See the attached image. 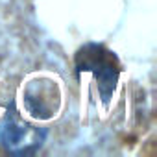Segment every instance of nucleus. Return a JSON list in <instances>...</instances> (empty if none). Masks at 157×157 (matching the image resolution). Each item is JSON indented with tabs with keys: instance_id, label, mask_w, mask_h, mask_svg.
<instances>
[{
	"instance_id": "obj_1",
	"label": "nucleus",
	"mask_w": 157,
	"mask_h": 157,
	"mask_svg": "<svg viewBox=\"0 0 157 157\" xmlns=\"http://www.w3.org/2000/svg\"><path fill=\"white\" fill-rule=\"evenodd\" d=\"M76 70L78 74L89 72L96 80L98 93L102 102L107 105L115 94L118 78H120V63L113 50L100 43H87L76 52Z\"/></svg>"
},
{
	"instance_id": "obj_2",
	"label": "nucleus",
	"mask_w": 157,
	"mask_h": 157,
	"mask_svg": "<svg viewBox=\"0 0 157 157\" xmlns=\"http://www.w3.org/2000/svg\"><path fill=\"white\" fill-rule=\"evenodd\" d=\"M44 129L24 120L15 107H11L0 124V144L8 153L13 155H32L44 142Z\"/></svg>"
}]
</instances>
